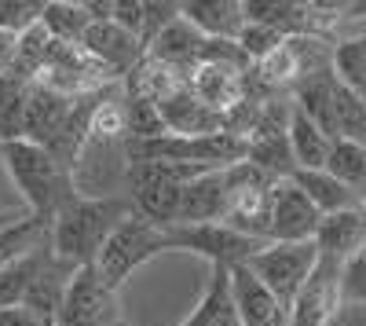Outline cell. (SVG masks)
<instances>
[{
  "instance_id": "1",
  "label": "cell",
  "mask_w": 366,
  "mask_h": 326,
  "mask_svg": "<svg viewBox=\"0 0 366 326\" xmlns=\"http://www.w3.org/2000/svg\"><path fill=\"white\" fill-rule=\"evenodd\" d=\"M132 213L136 209L129 198H70L51 220L48 250L70 268H88V264H96L114 227Z\"/></svg>"
},
{
  "instance_id": "2",
  "label": "cell",
  "mask_w": 366,
  "mask_h": 326,
  "mask_svg": "<svg viewBox=\"0 0 366 326\" xmlns=\"http://www.w3.org/2000/svg\"><path fill=\"white\" fill-rule=\"evenodd\" d=\"M0 162H4L8 180L15 184L26 213H34L48 224L55 220V213L63 209L70 198H77L70 169L41 143H29V139L0 143Z\"/></svg>"
},
{
  "instance_id": "3",
  "label": "cell",
  "mask_w": 366,
  "mask_h": 326,
  "mask_svg": "<svg viewBox=\"0 0 366 326\" xmlns=\"http://www.w3.org/2000/svg\"><path fill=\"white\" fill-rule=\"evenodd\" d=\"M162 253H172V242H169V227H158L143 220L139 213H132L129 220H121L114 227V234L103 242L99 257H96V275L110 286V290H121L129 282L132 272H139L143 264H150Z\"/></svg>"
},
{
  "instance_id": "4",
  "label": "cell",
  "mask_w": 366,
  "mask_h": 326,
  "mask_svg": "<svg viewBox=\"0 0 366 326\" xmlns=\"http://www.w3.org/2000/svg\"><path fill=\"white\" fill-rule=\"evenodd\" d=\"M129 143L121 139H96L88 136L70 165V180L77 198H129Z\"/></svg>"
},
{
  "instance_id": "5",
  "label": "cell",
  "mask_w": 366,
  "mask_h": 326,
  "mask_svg": "<svg viewBox=\"0 0 366 326\" xmlns=\"http://www.w3.org/2000/svg\"><path fill=\"white\" fill-rule=\"evenodd\" d=\"M319 264V250L315 242H267L246 268L279 297L286 308H293L297 293L304 290V282L312 279Z\"/></svg>"
},
{
  "instance_id": "6",
  "label": "cell",
  "mask_w": 366,
  "mask_h": 326,
  "mask_svg": "<svg viewBox=\"0 0 366 326\" xmlns=\"http://www.w3.org/2000/svg\"><path fill=\"white\" fill-rule=\"evenodd\" d=\"M169 242L179 253H198L209 264H224V268H238L249 264L267 242L242 234L227 224H198V227H169Z\"/></svg>"
},
{
  "instance_id": "7",
  "label": "cell",
  "mask_w": 366,
  "mask_h": 326,
  "mask_svg": "<svg viewBox=\"0 0 366 326\" xmlns=\"http://www.w3.org/2000/svg\"><path fill=\"white\" fill-rule=\"evenodd\" d=\"M55 326H121V305L117 290H110L96 268H77L66 290L63 312H59Z\"/></svg>"
},
{
  "instance_id": "8",
  "label": "cell",
  "mask_w": 366,
  "mask_h": 326,
  "mask_svg": "<svg viewBox=\"0 0 366 326\" xmlns=\"http://www.w3.org/2000/svg\"><path fill=\"white\" fill-rule=\"evenodd\" d=\"M319 224H322V213L293 184V176L274 180L271 209H267V239L271 242H315Z\"/></svg>"
},
{
  "instance_id": "9",
  "label": "cell",
  "mask_w": 366,
  "mask_h": 326,
  "mask_svg": "<svg viewBox=\"0 0 366 326\" xmlns=\"http://www.w3.org/2000/svg\"><path fill=\"white\" fill-rule=\"evenodd\" d=\"M341 268L345 264L319 257L312 279L304 282L290 308V326H326L330 315L341 308Z\"/></svg>"
},
{
  "instance_id": "10",
  "label": "cell",
  "mask_w": 366,
  "mask_h": 326,
  "mask_svg": "<svg viewBox=\"0 0 366 326\" xmlns=\"http://www.w3.org/2000/svg\"><path fill=\"white\" fill-rule=\"evenodd\" d=\"M158 114H162V122H165V132H172V136H212V132H227L224 114L205 107L194 96V88L187 84V77H183L169 96L158 99Z\"/></svg>"
},
{
  "instance_id": "11",
  "label": "cell",
  "mask_w": 366,
  "mask_h": 326,
  "mask_svg": "<svg viewBox=\"0 0 366 326\" xmlns=\"http://www.w3.org/2000/svg\"><path fill=\"white\" fill-rule=\"evenodd\" d=\"M231 297L238 308L242 326H290V308L246 268H231Z\"/></svg>"
},
{
  "instance_id": "12",
  "label": "cell",
  "mask_w": 366,
  "mask_h": 326,
  "mask_svg": "<svg viewBox=\"0 0 366 326\" xmlns=\"http://www.w3.org/2000/svg\"><path fill=\"white\" fill-rule=\"evenodd\" d=\"M227 209V169L205 172L183 187L176 227H198V224H220Z\"/></svg>"
},
{
  "instance_id": "13",
  "label": "cell",
  "mask_w": 366,
  "mask_h": 326,
  "mask_svg": "<svg viewBox=\"0 0 366 326\" xmlns=\"http://www.w3.org/2000/svg\"><path fill=\"white\" fill-rule=\"evenodd\" d=\"M74 103H77V99H63V96L48 92V88H41V84H29L22 139L41 143V147H51V143L59 139V132L66 129L70 114H74Z\"/></svg>"
},
{
  "instance_id": "14",
  "label": "cell",
  "mask_w": 366,
  "mask_h": 326,
  "mask_svg": "<svg viewBox=\"0 0 366 326\" xmlns=\"http://www.w3.org/2000/svg\"><path fill=\"white\" fill-rule=\"evenodd\" d=\"M74 272L77 268H70L66 260L51 257V250H48L44 260H41V268H37V275H34V282H29V293H26L22 305L34 315H41L48 326H55L59 312H63V301H66V290H70Z\"/></svg>"
},
{
  "instance_id": "15",
  "label": "cell",
  "mask_w": 366,
  "mask_h": 326,
  "mask_svg": "<svg viewBox=\"0 0 366 326\" xmlns=\"http://www.w3.org/2000/svg\"><path fill=\"white\" fill-rule=\"evenodd\" d=\"M315 250L326 260L348 264L355 253L366 250V213L362 209H345V213L322 217V224L315 231Z\"/></svg>"
},
{
  "instance_id": "16",
  "label": "cell",
  "mask_w": 366,
  "mask_h": 326,
  "mask_svg": "<svg viewBox=\"0 0 366 326\" xmlns=\"http://www.w3.org/2000/svg\"><path fill=\"white\" fill-rule=\"evenodd\" d=\"M179 15L205 41H238V34L246 29V11L238 0H187L179 4Z\"/></svg>"
},
{
  "instance_id": "17",
  "label": "cell",
  "mask_w": 366,
  "mask_h": 326,
  "mask_svg": "<svg viewBox=\"0 0 366 326\" xmlns=\"http://www.w3.org/2000/svg\"><path fill=\"white\" fill-rule=\"evenodd\" d=\"M202 48H205V37L179 15V19H172L162 34L147 44V59H154V63H162V66H169V70L187 74V70L198 63Z\"/></svg>"
},
{
  "instance_id": "18",
  "label": "cell",
  "mask_w": 366,
  "mask_h": 326,
  "mask_svg": "<svg viewBox=\"0 0 366 326\" xmlns=\"http://www.w3.org/2000/svg\"><path fill=\"white\" fill-rule=\"evenodd\" d=\"M179 326H242L234 297H231V268L212 264V268H209V286L202 293V301L194 305V312L183 319Z\"/></svg>"
},
{
  "instance_id": "19",
  "label": "cell",
  "mask_w": 366,
  "mask_h": 326,
  "mask_svg": "<svg viewBox=\"0 0 366 326\" xmlns=\"http://www.w3.org/2000/svg\"><path fill=\"white\" fill-rule=\"evenodd\" d=\"M293 184L312 198V205H315L322 217L345 213V209H362L359 194H355L348 184H341L337 176H330L326 169H297V172H293Z\"/></svg>"
},
{
  "instance_id": "20",
  "label": "cell",
  "mask_w": 366,
  "mask_h": 326,
  "mask_svg": "<svg viewBox=\"0 0 366 326\" xmlns=\"http://www.w3.org/2000/svg\"><path fill=\"white\" fill-rule=\"evenodd\" d=\"M48 234H51L48 220H41L34 213H22L15 224H8L4 231H0V268H8V264H19L26 257L48 250Z\"/></svg>"
},
{
  "instance_id": "21",
  "label": "cell",
  "mask_w": 366,
  "mask_h": 326,
  "mask_svg": "<svg viewBox=\"0 0 366 326\" xmlns=\"http://www.w3.org/2000/svg\"><path fill=\"white\" fill-rule=\"evenodd\" d=\"M286 139H290V151H293V165L297 169H326L333 139L312 122L308 114H300L297 103H293V117H290Z\"/></svg>"
},
{
  "instance_id": "22",
  "label": "cell",
  "mask_w": 366,
  "mask_h": 326,
  "mask_svg": "<svg viewBox=\"0 0 366 326\" xmlns=\"http://www.w3.org/2000/svg\"><path fill=\"white\" fill-rule=\"evenodd\" d=\"M96 22L84 4H74V0H51V4L41 8V26L51 34V41L59 44H81V37L88 34V26Z\"/></svg>"
},
{
  "instance_id": "23",
  "label": "cell",
  "mask_w": 366,
  "mask_h": 326,
  "mask_svg": "<svg viewBox=\"0 0 366 326\" xmlns=\"http://www.w3.org/2000/svg\"><path fill=\"white\" fill-rule=\"evenodd\" d=\"M330 70H333V77L348 88V92H355L366 103V34L341 37L337 44H333Z\"/></svg>"
},
{
  "instance_id": "24",
  "label": "cell",
  "mask_w": 366,
  "mask_h": 326,
  "mask_svg": "<svg viewBox=\"0 0 366 326\" xmlns=\"http://www.w3.org/2000/svg\"><path fill=\"white\" fill-rule=\"evenodd\" d=\"M26 96H29V81H22V77H15V74L0 77V143L22 139Z\"/></svg>"
},
{
  "instance_id": "25",
  "label": "cell",
  "mask_w": 366,
  "mask_h": 326,
  "mask_svg": "<svg viewBox=\"0 0 366 326\" xmlns=\"http://www.w3.org/2000/svg\"><path fill=\"white\" fill-rule=\"evenodd\" d=\"M326 172L337 176L341 184H348L355 191L366 176V147H359L352 139H333L330 158H326Z\"/></svg>"
},
{
  "instance_id": "26",
  "label": "cell",
  "mask_w": 366,
  "mask_h": 326,
  "mask_svg": "<svg viewBox=\"0 0 366 326\" xmlns=\"http://www.w3.org/2000/svg\"><path fill=\"white\" fill-rule=\"evenodd\" d=\"M286 37L282 34H274V29H267V26H260V22H246V29H242V34H238V48L242 51H246V59H249V63L257 66L260 63V59H267L274 48H279Z\"/></svg>"
},
{
  "instance_id": "27",
  "label": "cell",
  "mask_w": 366,
  "mask_h": 326,
  "mask_svg": "<svg viewBox=\"0 0 366 326\" xmlns=\"http://www.w3.org/2000/svg\"><path fill=\"white\" fill-rule=\"evenodd\" d=\"M41 8L44 4H29V0H0V29L26 34L29 26L41 22Z\"/></svg>"
},
{
  "instance_id": "28",
  "label": "cell",
  "mask_w": 366,
  "mask_h": 326,
  "mask_svg": "<svg viewBox=\"0 0 366 326\" xmlns=\"http://www.w3.org/2000/svg\"><path fill=\"white\" fill-rule=\"evenodd\" d=\"M341 301L345 305H366V250L355 253L341 268Z\"/></svg>"
},
{
  "instance_id": "29",
  "label": "cell",
  "mask_w": 366,
  "mask_h": 326,
  "mask_svg": "<svg viewBox=\"0 0 366 326\" xmlns=\"http://www.w3.org/2000/svg\"><path fill=\"white\" fill-rule=\"evenodd\" d=\"M19 37L11 29H0V77H8L15 70V55H19Z\"/></svg>"
},
{
  "instance_id": "30",
  "label": "cell",
  "mask_w": 366,
  "mask_h": 326,
  "mask_svg": "<svg viewBox=\"0 0 366 326\" xmlns=\"http://www.w3.org/2000/svg\"><path fill=\"white\" fill-rule=\"evenodd\" d=\"M19 209H26V205H22V198H19L15 184L8 180L4 162H0V213H19Z\"/></svg>"
},
{
  "instance_id": "31",
  "label": "cell",
  "mask_w": 366,
  "mask_h": 326,
  "mask_svg": "<svg viewBox=\"0 0 366 326\" xmlns=\"http://www.w3.org/2000/svg\"><path fill=\"white\" fill-rule=\"evenodd\" d=\"M326 326H366V305H345L341 301V308L330 315Z\"/></svg>"
},
{
  "instance_id": "32",
  "label": "cell",
  "mask_w": 366,
  "mask_h": 326,
  "mask_svg": "<svg viewBox=\"0 0 366 326\" xmlns=\"http://www.w3.org/2000/svg\"><path fill=\"white\" fill-rule=\"evenodd\" d=\"M0 326H48V322L34 315L26 305H19V308H0Z\"/></svg>"
},
{
  "instance_id": "33",
  "label": "cell",
  "mask_w": 366,
  "mask_h": 326,
  "mask_svg": "<svg viewBox=\"0 0 366 326\" xmlns=\"http://www.w3.org/2000/svg\"><path fill=\"white\" fill-rule=\"evenodd\" d=\"M22 213H26V209H19V213H0V231H4L8 224H15V220H19Z\"/></svg>"
}]
</instances>
